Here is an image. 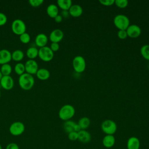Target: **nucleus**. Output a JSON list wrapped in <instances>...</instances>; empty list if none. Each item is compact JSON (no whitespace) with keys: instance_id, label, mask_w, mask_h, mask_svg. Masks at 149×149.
<instances>
[{"instance_id":"obj_9","label":"nucleus","mask_w":149,"mask_h":149,"mask_svg":"<svg viewBox=\"0 0 149 149\" xmlns=\"http://www.w3.org/2000/svg\"><path fill=\"white\" fill-rule=\"evenodd\" d=\"M25 71L26 73L30 74H36L38 70V66L37 62L34 59H29L24 64Z\"/></svg>"},{"instance_id":"obj_14","label":"nucleus","mask_w":149,"mask_h":149,"mask_svg":"<svg viewBox=\"0 0 149 149\" xmlns=\"http://www.w3.org/2000/svg\"><path fill=\"white\" fill-rule=\"evenodd\" d=\"M126 147L127 149H140V142L139 139L135 136L129 137L127 141Z\"/></svg>"},{"instance_id":"obj_30","label":"nucleus","mask_w":149,"mask_h":149,"mask_svg":"<svg viewBox=\"0 0 149 149\" xmlns=\"http://www.w3.org/2000/svg\"><path fill=\"white\" fill-rule=\"evenodd\" d=\"M115 4L118 8H125L128 5V1L127 0H115Z\"/></svg>"},{"instance_id":"obj_23","label":"nucleus","mask_w":149,"mask_h":149,"mask_svg":"<svg viewBox=\"0 0 149 149\" xmlns=\"http://www.w3.org/2000/svg\"><path fill=\"white\" fill-rule=\"evenodd\" d=\"M76 123H75L74 121L71 120H68L66 121H65L63 125V128L65 132L69 133L71 132L74 131V127Z\"/></svg>"},{"instance_id":"obj_36","label":"nucleus","mask_w":149,"mask_h":149,"mask_svg":"<svg viewBox=\"0 0 149 149\" xmlns=\"http://www.w3.org/2000/svg\"><path fill=\"white\" fill-rule=\"evenodd\" d=\"M51 49L54 52L59 50V44L58 42H52L50 45Z\"/></svg>"},{"instance_id":"obj_15","label":"nucleus","mask_w":149,"mask_h":149,"mask_svg":"<svg viewBox=\"0 0 149 149\" xmlns=\"http://www.w3.org/2000/svg\"><path fill=\"white\" fill-rule=\"evenodd\" d=\"M48 37L44 33L38 34L35 38V43L37 46L40 48L46 46L48 42Z\"/></svg>"},{"instance_id":"obj_4","label":"nucleus","mask_w":149,"mask_h":149,"mask_svg":"<svg viewBox=\"0 0 149 149\" xmlns=\"http://www.w3.org/2000/svg\"><path fill=\"white\" fill-rule=\"evenodd\" d=\"M101 129L106 135H113L117 130L116 123L111 119H106L101 123Z\"/></svg>"},{"instance_id":"obj_20","label":"nucleus","mask_w":149,"mask_h":149,"mask_svg":"<svg viewBox=\"0 0 149 149\" xmlns=\"http://www.w3.org/2000/svg\"><path fill=\"white\" fill-rule=\"evenodd\" d=\"M36 76L41 80H46L49 78L50 72L47 69L40 68L37 70Z\"/></svg>"},{"instance_id":"obj_17","label":"nucleus","mask_w":149,"mask_h":149,"mask_svg":"<svg viewBox=\"0 0 149 149\" xmlns=\"http://www.w3.org/2000/svg\"><path fill=\"white\" fill-rule=\"evenodd\" d=\"M90 133L86 130H81L78 132V140L82 143H88L91 141Z\"/></svg>"},{"instance_id":"obj_26","label":"nucleus","mask_w":149,"mask_h":149,"mask_svg":"<svg viewBox=\"0 0 149 149\" xmlns=\"http://www.w3.org/2000/svg\"><path fill=\"white\" fill-rule=\"evenodd\" d=\"M12 70V68L9 63H5L2 65L0 71L2 76H9Z\"/></svg>"},{"instance_id":"obj_41","label":"nucleus","mask_w":149,"mask_h":149,"mask_svg":"<svg viewBox=\"0 0 149 149\" xmlns=\"http://www.w3.org/2000/svg\"><path fill=\"white\" fill-rule=\"evenodd\" d=\"M2 73H1V72L0 71V80H1V78H2Z\"/></svg>"},{"instance_id":"obj_12","label":"nucleus","mask_w":149,"mask_h":149,"mask_svg":"<svg viewBox=\"0 0 149 149\" xmlns=\"http://www.w3.org/2000/svg\"><path fill=\"white\" fill-rule=\"evenodd\" d=\"M64 33L62 30L59 29H56L53 30L49 34V40L52 42H60L63 38Z\"/></svg>"},{"instance_id":"obj_3","label":"nucleus","mask_w":149,"mask_h":149,"mask_svg":"<svg viewBox=\"0 0 149 149\" xmlns=\"http://www.w3.org/2000/svg\"><path fill=\"white\" fill-rule=\"evenodd\" d=\"M113 23L118 30H126L130 25V20L127 16L123 14H118L115 16Z\"/></svg>"},{"instance_id":"obj_8","label":"nucleus","mask_w":149,"mask_h":149,"mask_svg":"<svg viewBox=\"0 0 149 149\" xmlns=\"http://www.w3.org/2000/svg\"><path fill=\"white\" fill-rule=\"evenodd\" d=\"M9 130L10 133L12 135L17 136L24 133L25 130V126L23 122L20 121H16L10 125Z\"/></svg>"},{"instance_id":"obj_10","label":"nucleus","mask_w":149,"mask_h":149,"mask_svg":"<svg viewBox=\"0 0 149 149\" xmlns=\"http://www.w3.org/2000/svg\"><path fill=\"white\" fill-rule=\"evenodd\" d=\"M127 37L132 38H136L140 36L141 33V28L136 24H131L126 30Z\"/></svg>"},{"instance_id":"obj_21","label":"nucleus","mask_w":149,"mask_h":149,"mask_svg":"<svg viewBox=\"0 0 149 149\" xmlns=\"http://www.w3.org/2000/svg\"><path fill=\"white\" fill-rule=\"evenodd\" d=\"M57 5L62 10H69L72 5V2L71 0H58Z\"/></svg>"},{"instance_id":"obj_37","label":"nucleus","mask_w":149,"mask_h":149,"mask_svg":"<svg viewBox=\"0 0 149 149\" xmlns=\"http://www.w3.org/2000/svg\"><path fill=\"white\" fill-rule=\"evenodd\" d=\"M6 149H20V148L19 146L16 143H10L6 146Z\"/></svg>"},{"instance_id":"obj_39","label":"nucleus","mask_w":149,"mask_h":149,"mask_svg":"<svg viewBox=\"0 0 149 149\" xmlns=\"http://www.w3.org/2000/svg\"><path fill=\"white\" fill-rule=\"evenodd\" d=\"M54 19V20L55 22L56 23H60L62 21V19H63V17L61 15H58Z\"/></svg>"},{"instance_id":"obj_2","label":"nucleus","mask_w":149,"mask_h":149,"mask_svg":"<svg viewBox=\"0 0 149 149\" xmlns=\"http://www.w3.org/2000/svg\"><path fill=\"white\" fill-rule=\"evenodd\" d=\"M75 114V109L74 107L70 104L63 105L58 112L59 118L62 120L66 121L70 120Z\"/></svg>"},{"instance_id":"obj_42","label":"nucleus","mask_w":149,"mask_h":149,"mask_svg":"<svg viewBox=\"0 0 149 149\" xmlns=\"http://www.w3.org/2000/svg\"><path fill=\"white\" fill-rule=\"evenodd\" d=\"M0 149H2V146L1 144H0Z\"/></svg>"},{"instance_id":"obj_34","label":"nucleus","mask_w":149,"mask_h":149,"mask_svg":"<svg viewBox=\"0 0 149 149\" xmlns=\"http://www.w3.org/2000/svg\"><path fill=\"white\" fill-rule=\"evenodd\" d=\"M99 2L104 6H112L115 3V0H100Z\"/></svg>"},{"instance_id":"obj_7","label":"nucleus","mask_w":149,"mask_h":149,"mask_svg":"<svg viewBox=\"0 0 149 149\" xmlns=\"http://www.w3.org/2000/svg\"><path fill=\"white\" fill-rule=\"evenodd\" d=\"M54 55V52L49 47L45 46L41 48H40L38 49V55L39 58L44 62H49L51 61Z\"/></svg>"},{"instance_id":"obj_24","label":"nucleus","mask_w":149,"mask_h":149,"mask_svg":"<svg viewBox=\"0 0 149 149\" xmlns=\"http://www.w3.org/2000/svg\"><path fill=\"white\" fill-rule=\"evenodd\" d=\"M78 125L80 126L81 130H86L90 125V120L87 117H82L79 120Z\"/></svg>"},{"instance_id":"obj_22","label":"nucleus","mask_w":149,"mask_h":149,"mask_svg":"<svg viewBox=\"0 0 149 149\" xmlns=\"http://www.w3.org/2000/svg\"><path fill=\"white\" fill-rule=\"evenodd\" d=\"M38 55V49L35 47H30L26 51V55L29 59H34Z\"/></svg>"},{"instance_id":"obj_11","label":"nucleus","mask_w":149,"mask_h":149,"mask_svg":"<svg viewBox=\"0 0 149 149\" xmlns=\"http://www.w3.org/2000/svg\"><path fill=\"white\" fill-rule=\"evenodd\" d=\"M0 84L3 89L6 90H10L14 86V80L10 75L2 76L0 80Z\"/></svg>"},{"instance_id":"obj_5","label":"nucleus","mask_w":149,"mask_h":149,"mask_svg":"<svg viewBox=\"0 0 149 149\" xmlns=\"http://www.w3.org/2000/svg\"><path fill=\"white\" fill-rule=\"evenodd\" d=\"M11 29L14 34L20 36L26 32V25L22 19H16L12 22Z\"/></svg>"},{"instance_id":"obj_19","label":"nucleus","mask_w":149,"mask_h":149,"mask_svg":"<svg viewBox=\"0 0 149 149\" xmlns=\"http://www.w3.org/2000/svg\"><path fill=\"white\" fill-rule=\"evenodd\" d=\"M46 11L48 15L52 18H55L58 15H59L58 7L57 5L54 3L49 4L47 6Z\"/></svg>"},{"instance_id":"obj_29","label":"nucleus","mask_w":149,"mask_h":149,"mask_svg":"<svg viewBox=\"0 0 149 149\" xmlns=\"http://www.w3.org/2000/svg\"><path fill=\"white\" fill-rule=\"evenodd\" d=\"M20 41L23 44H27L30 42L31 37L30 34L28 33H24L19 36Z\"/></svg>"},{"instance_id":"obj_18","label":"nucleus","mask_w":149,"mask_h":149,"mask_svg":"<svg viewBox=\"0 0 149 149\" xmlns=\"http://www.w3.org/2000/svg\"><path fill=\"white\" fill-rule=\"evenodd\" d=\"M102 143L105 148H112L115 145V138L113 135H105L102 139Z\"/></svg>"},{"instance_id":"obj_32","label":"nucleus","mask_w":149,"mask_h":149,"mask_svg":"<svg viewBox=\"0 0 149 149\" xmlns=\"http://www.w3.org/2000/svg\"><path fill=\"white\" fill-rule=\"evenodd\" d=\"M68 137L70 141H76L78 139V133L74 131L68 133Z\"/></svg>"},{"instance_id":"obj_43","label":"nucleus","mask_w":149,"mask_h":149,"mask_svg":"<svg viewBox=\"0 0 149 149\" xmlns=\"http://www.w3.org/2000/svg\"><path fill=\"white\" fill-rule=\"evenodd\" d=\"M0 97H1V91H0Z\"/></svg>"},{"instance_id":"obj_40","label":"nucleus","mask_w":149,"mask_h":149,"mask_svg":"<svg viewBox=\"0 0 149 149\" xmlns=\"http://www.w3.org/2000/svg\"><path fill=\"white\" fill-rule=\"evenodd\" d=\"M81 128L80 127V126L78 125V123H76L75 126H74V132H79L81 130Z\"/></svg>"},{"instance_id":"obj_13","label":"nucleus","mask_w":149,"mask_h":149,"mask_svg":"<svg viewBox=\"0 0 149 149\" xmlns=\"http://www.w3.org/2000/svg\"><path fill=\"white\" fill-rule=\"evenodd\" d=\"M12 59V53L6 49L0 50V64L9 63Z\"/></svg>"},{"instance_id":"obj_28","label":"nucleus","mask_w":149,"mask_h":149,"mask_svg":"<svg viewBox=\"0 0 149 149\" xmlns=\"http://www.w3.org/2000/svg\"><path fill=\"white\" fill-rule=\"evenodd\" d=\"M14 70L15 73L18 74V75H21L23 74L25 72V66L24 64L21 63V62H18L17 63L14 68Z\"/></svg>"},{"instance_id":"obj_16","label":"nucleus","mask_w":149,"mask_h":149,"mask_svg":"<svg viewBox=\"0 0 149 149\" xmlns=\"http://www.w3.org/2000/svg\"><path fill=\"white\" fill-rule=\"evenodd\" d=\"M83 8L78 4H74L71 6L69 9V13L70 16L74 17H77L80 16L83 14Z\"/></svg>"},{"instance_id":"obj_35","label":"nucleus","mask_w":149,"mask_h":149,"mask_svg":"<svg viewBox=\"0 0 149 149\" xmlns=\"http://www.w3.org/2000/svg\"><path fill=\"white\" fill-rule=\"evenodd\" d=\"M8 19L6 15L2 12H0V26H3L7 22Z\"/></svg>"},{"instance_id":"obj_6","label":"nucleus","mask_w":149,"mask_h":149,"mask_svg":"<svg viewBox=\"0 0 149 149\" xmlns=\"http://www.w3.org/2000/svg\"><path fill=\"white\" fill-rule=\"evenodd\" d=\"M72 66L76 72L79 73L83 72L86 68V62L84 58L80 55L74 56L72 61Z\"/></svg>"},{"instance_id":"obj_33","label":"nucleus","mask_w":149,"mask_h":149,"mask_svg":"<svg viewBox=\"0 0 149 149\" xmlns=\"http://www.w3.org/2000/svg\"><path fill=\"white\" fill-rule=\"evenodd\" d=\"M117 36H118V38L121 40L126 39L127 37V34L126 31L123 30H119L117 33Z\"/></svg>"},{"instance_id":"obj_1","label":"nucleus","mask_w":149,"mask_h":149,"mask_svg":"<svg viewBox=\"0 0 149 149\" xmlns=\"http://www.w3.org/2000/svg\"><path fill=\"white\" fill-rule=\"evenodd\" d=\"M18 81L20 87L24 90L31 89L35 82L33 76L26 72L19 76Z\"/></svg>"},{"instance_id":"obj_38","label":"nucleus","mask_w":149,"mask_h":149,"mask_svg":"<svg viewBox=\"0 0 149 149\" xmlns=\"http://www.w3.org/2000/svg\"><path fill=\"white\" fill-rule=\"evenodd\" d=\"M61 15L62 16V17H65V18L68 17L70 16L69 10H62Z\"/></svg>"},{"instance_id":"obj_31","label":"nucleus","mask_w":149,"mask_h":149,"mask_svg":"<svg viewBox=\"0 0 149 149\" xmlns=\"http://www.w3.org/2000/svg\"><path fill=\"white\" fill-rule=\"evenodd\" d=\"M44 2L43 0H29V3L33 7H38L41 5Z\"/></svg>"},{"instance_id":"obj_27","label":"nucleus","mask_w":149,"mask_h":149,"mask_svg":"<svg viewBox=\"0 0 149 149\" xmlns=\"http://www.w3.org/2000/svg\"><path fill=\"white\" fill-rule=\"evenodd\" d=\"M140 54L141 56L146 60L149 61V44H145L140 48Z\"/></svg>"},{"instance_id":"obj_25","label":"nucleus","mask_w":149,"mask_h":149,"mask_svg":"<svg viewBox=\"0 0 149 149\" xmlns=\"http://www.w3.org/2000/svg\"><path fill=\"white\" fill-rule=\"evenodd\" d=\"M24 58V53L21 49H16L12 53V59L15 61L19 62Z\"/></svg>"}]
</instances>
